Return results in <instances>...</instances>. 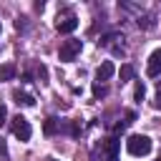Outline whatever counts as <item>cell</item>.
Segmentation results:
<instances>
[{"label":"cell","instance_id":"cell-21","mask_svg":"<svg viewBox=\"0 0 161 161\" xmlns=\"http://www.w3.org/2000/svg\"><path fill=\"white\" fill-rule=\"evenodd\" d=\"M156 161H161V158H156Z\"/></svg>","mask_w":161,"mask_h":161},{"label":"cell","instance_id":"cell-3","mask_svg":"<svg viewBox=\"0 0 161 161\" xmlns=\"http://www.w3.org/2000/svg\"><path fill=\"white\" fill-rule=\"evenodd\" d=\"M10 128H13V133L20 138V141H30V136H33V128H30V121L25 118V116H15L13 118V123H10Z\"/></svg>","mask_w":161,"mask_h":161},{"label":"cell","instance_id":"cell-5","mask_svg":"<svg viewBox=\"0 0 161 161\" xmlns=\"http://www.w3.org/2000/svg\"><path fill=\"white\" fill-rule=\"evenodd\" d=\"M58 33H63V35H68V33H73L75 28H78V18L75 15H68V18H63V20H58Z\"/></svg>","mask_w":161,"mask_h":161},{"label":"cell","instance_id":"cell-7","mask_svg":"<svg viewBox=\"0 0 161 161\" xmlns=\"http://www.w3.org/2000/svg\"><path fill=\"white\" fill-rule=\"evenodd\" d=\"M15 73H18L15 63H3V65H0V83H5V80H13V78H15Z\"/></svg>","mask_w":161,"mask_h":161},{"label":"cell","instance_id":"cell-19","mask_svg":"<svg viewBox=\"0 0 161 161\" xmlns=\"http://www.w3.org/2000/svg\"><path fill=\"white\" fill-rule=\"evenodd\" d=\"M108 161H118V156H111V158H108Z\"/></svg>","mask_w":161,"mask_h":161},{"label":"cell","instance_id":"cell-8","mask_svg":"<svg viewBox=\"0 0 161 161\" xmlns=\"http://www.w3.org/2000/svg\"><path fill=\"white\" fill-rule=\"evenodd\" d=\"M13 98H15V103H18V106H35V98H33L30 93L15 91V93H13Z\"/></svg>","mask_w":161,"mask_h":161},{"label":"cell","instance_id":"cell-20","mask_svg":"<svg viewBox=\"0 0 161 161\" xmlns=\"http://www.w3.org/2000/svg\"><path fill=\"white\" fill-rule=\"evenodd\" d=\"M48 161H55V158H48Z\"/></svg>","mask_w":161,"mask_h":161},{"label":"cell","instance_id":"cell-15","mask_svg":"<svg viewBox=\"0 0 161 161\" xmlns=\"http://www.w3.org/2000/svg\"><path fill=\"white\" fill-rule=\"evenodd\" d=\"M5 121H8V108H5V103H0V128L5 126Z\"/></svg>","mask_w":161,"mask_h":161},{"label":"cell","instance_id":"cell-14","mask_svg":"<svg viewBox=\"0 0 161 161\" xmlns=\"http://www.w3.org/2000/svg\"><path fill=\"white\" fill-rule=\"evenodd\" d=\"M143 96H146V88H143V83H136V91H133V98L141 103L143 101Z\"/></svg>","mask_w":161,"mask_h":161},{"label":"cell","instance_id":"cell-11","mask_svg":"<svg viewBox=\"0 0 161 161\" xmlns=\"http://www.w3.org/2000/svg\"><path fill=\"white\" fill-rule=\"evenodd\" d=\"M118 143H121V141H118V138H116V136H111V138H108V141H106V151H108V158H111V156H116V153H118Z\"/></svg>","mask_w":161,"mask_h":161},{"label":"cell","instance_id":"cell-18","mask_svg":"<svg viewBox=\"0 0 161 161\" xmlns=\"http://www.w3.org/2000/svg\"><path fill=\"white\" fill-rule=\"evenodd\" d=\"M153 106L161 111V88H158V93H156V101H153Z\"/></svg>","mask_w":161,"mask_h":161},{"label":"cell","instance_id":"cell-4","mask_svg":"<svg viewBox=\"0 0 161 161\" xmlns=\"http://www.w3.org/2000/svg\"><path fill=\"white\" fill-rule=\"evenodd\" d=\"M146 75H148V78H158V75H161V48H156V50L148 55Z\"/></svg>","mask_w":161,"mask_h":161},{"label":"cell","instance_id":"cell-1","mask_svg":"<svg viewBox=\"0 0 161 161\" xmlns=\"http://www.w3.org/2000/svg\"><path fill=\"white\" fill-rule=\"evenodd\" d=\"M126 148H128L131 156H146L151 151V138L148 136H141V133H133V136H128Z\"/></svg>","mask_w":161,"mask_h":161},{"label":"cell","instance_id":"cell-9","mask_svg":"<svg viewBox=\"0 0 161 161\" xmlns=\"http://www.w3.org/2000/svg\"><path fill=\"white\" fill-rule=\"evenodd\" d=\"M58 131H60V121H58V118H45L43 133H45V136H53V133H58Z\"/></svg>","mask_w":161,"mask_h":161},{"label":"cell","instance_id":"cell-12","mask_svg":"<svg viewBox=\"0 0 161 161\" xmlns=\"http://www.w3.org/2000/svg\"><path fill=\"white\" fill-rule=\"evenodd\" d=\"M106 93H108V88H106L103 83H93V96H96V98H103Z\"/></svg>","mask_w":161,"mask_h":161},{"label":"cell","instance_id":"cell-16","mask_svg":"<svg viewBox=\"0 0 161 161\" xmlns=\"http://www.w3.org/2000/svg\"><path fill=\"white\" fill-rule=\"evenodd\" d=\"M0 161H8V146L3 138H0Z\"/></svg>","mask_w":161,"mask_h":161},{"label":"cell","instance_id":"cell-13","mask_svg":"<svg viewBox=\"0 0 161 161\" xmlns=\"http://www.w3.org/2000/svg\"><path fill=\"white\" fill-rule=\"evenodd\" d=\"M138 28H153V18L151 15H138Z\"/></svg>","mask_w":161,"mask_h":161},{"label":"cell","instance_id":"cell-22","mask_svg":"<svg viewBox=\"0 0 161 161\" xmlns=\"http://www.w3.org/2000/svg\"><path fill=\"white\" fill-rule=\"evenodd\" d=\"M0 30H3V25H0Z\"/></svg>","mask_w":161,"mask_h":161},{"label":"cell","instance_id":"cell-6","mask_svg":"<svg viewBox=\"0 0 161 161\" xmlns=\"http://www.w3.org/2000/svg\"><path fill=\"white\" fill-rule=\"evenodd\" d=\"M113 73H116V65H113L111 60H103V63L96 68V80H108Z\"/></svg>","mask_w":161,"mask_h":161},{"label":"cell","instance_id":"cell-17","mask_svg":"<svg viewBox=\"0 0 161 161\" xmlns=\"http://www.w3.org/2000/svg\"><path fill=\"white\" fill-rule=\"evenodd\" d=\"M38 75H40V80L45 83V75H48V70H45V65H40V68H38Z\"/></svg>","mask_w":161,"mask_h":161},{"label":"cell","instance_id":"cell-10","mask_svg":"<svg viewBox=\"0 0 161 161\" xmlns=\"http://www.w3.org/2000/svg\"><path fill=\"white\" fill-rule=\"evenodd\" d=\"M133 73H136V70H133V65H131V63H126V65H121V70H118V75H121V83H126V80H131V78H133Z\"/></svg>","mask_w":161,"mask_h":161},{"label":"cell","instance_id":"cell-2","mask_svg":"<svg viewBox=\"0 0 161 161\" xmlns=\"http://www.w3.org/2000/svg\"><path fill=\"white\" fill-rule=\"evenodd\" d=\"M80 50H83V40H78V38H68V40H63V43H60L58 58L68 63V60H73L75 55H80Z\"/></svg>","mask_w":161,"mask_h":161}]
</instances>
